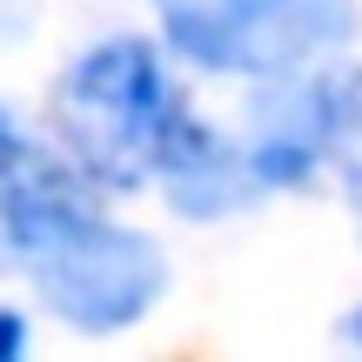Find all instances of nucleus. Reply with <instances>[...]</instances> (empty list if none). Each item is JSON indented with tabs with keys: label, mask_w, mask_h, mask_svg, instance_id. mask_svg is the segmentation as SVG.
Here are the masks:
<instances>
[{
	"label": "nucleus",
	"mask_w": 362,
	"mask_h": 362,
	"mask_svg": "<svg viewBox=\"0 0 362 362\" xmlns=\"http://www.w3.org/2000/svg\"><path fill=\"white\" fill-rule=\"evenodd\" d=\"M54 134L67 161L101 188L161 181L181 215H228L255 181L242 148H228L188 101L148 40L115 34L67 67L54 94Z\"/></svg>",
	"instance_id": "nucleus-1"
},
{
	"label": "nucleus",
	"mask_w": 362,
	"mask_h": 362,
	"mask_svg": "<svg viewBox=\"0 0 362 362\" xmlns=\"http://www.w3.org/2000/svg\"><path fill=\"white\" fill-rule=\"evenodd\" d=\"M94 181L67 155L0 161V255L34 282V296L81 336L134 329L168 288V262L128 221H107L88 202Z\"/></svg>",
	"instance_id": "nucleus-2"
},
{
	"label": "nucleus",
	"mask_w": 362,
	"mask_h": 362,
	"mask_svg": "<svg viewBox=\"0 0 362 362\" xmlns=\"http://www.w3.org/2000/svg\"><path fill=\"white\" fill-rule=\"evenodd\" d=\"M161 40L181 61L235 81H288L356 40V0H155Z\"/></svg>",
	"instance_id": "nucleus-3"
},
{
	"label": "nucleus",
	"mask_w": 362,
	"mask_h": 362,
	"mask_svg": "<svg viewBox=\"0 0 362 362\" xmlns=\"http://www.w3.org/2000/svg\"><path fill=\"white\" fill-rule=\"evenodd\" d=\"M329 155H336V81L275 88L255 107V128L242 141V161H248V181L255 188H296Z\"/></svg>",
	"instance_id": "nucleus-4"
},
{
	"label": "nucleus",
	"mask_w": 362,
	"mask_h": 362,
	"mask_svg": "<svg viewBox=\"0 0 362 362\" xmlns=\"http://www.w3.org/2000/svg\"><path fill=\"white\" fill-rule=\"evenodd\" d=\"M21 349H27V322L13 309H0V362H13Z\"/></svg>",
	"instance_id": "nucleus-5"
},
{
	"label": "nucleus",
	"mask_w": 362,
	"mask_h": 362,
	"mask_svg": "<svg viewBox=\"0 0 362 362\" xmlns=\"http://www.w3.org/2000/svg\"><path fill=\"white\" fill-rule=\"evenodd\" d=\"M342 194H349V208H356V228H362V161H342Z\"/></svg>",
	"instance_id": "nucleus-6"
},
{
	"label": "nucleus",
	"mask_w": 362,
	"mask_h": 362,
	"mask_svg": "<svg viewBox=\"0 0 362 362\" xmlns=\"http://www.w3.org/2000/svg\"><path fill=\"white\" fill-rule=\"evenodd\" d=\"M13 148H21V141H13V121H7V107H0V161H7Z\"/></svg>",
	"instance_id": "nucleus-7"
},
{
	"label": "nucleus",
	"mask_w": 362,
	"mask_h": 362,
	"mask_svg": "<svg viewBox=\"0 0 362 362\" xmlns=\"http://www.w3.org/2000/svg\"><path fill=\"white\" fill-rule=\"evenodd\" d=\"M349 336H356V342H362V309H356V315H349Z\"/></svg>",
	"instance_id": "nucleus-8"
}]
</instances>
